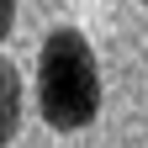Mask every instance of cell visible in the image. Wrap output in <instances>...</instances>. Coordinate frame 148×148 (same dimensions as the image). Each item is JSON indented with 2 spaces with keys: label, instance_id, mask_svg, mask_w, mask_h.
<instances>
[{
  "label": "cell",
  "instance_id": "cell-3",
  "mask_svg": "<svg viewBox=\"0 0 148 148\" xmlns=\"http://www.w3.org/2000/svg\"><path fill=\"white\" fill-rule=\"evenodd\" d=\"M143 5H148V0H143Z\"/></svg>",
  "mask_w": 148,
  "mask_h": 148
},
{
  "label": "cell",
  "instance_id": "cell-1",
  "mask_svg": "<svg viewBox=\"0 0 148 148\" xmlns=\"http://www.w3.org/2000/svg\"><path fill=\"white\" fill-rule=\"evenodd\" d=\"M37 111L53 132H85L101 116V64L79 27H53L37 48Z\"/></svg>",
  "mask_w": 148,
  "mask_h": 148
},
{
  "label": "cell",
  "instance_id": "cell-2",
  "mask_svg": "<svg viewBox=\"0 0 148 148\" xmlns=\"http://www.w3.org/2000/svg\"><path fill=\"white\" fill-rule=\"evenodd\" d=\"M0 85H5V127H0V143H11L21 132V74H16L11 58L0 64Z\"/></svg>",
  "mask_w": 148,
  "mask_h": 148
}]
</instances>
